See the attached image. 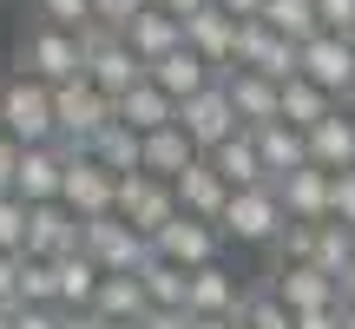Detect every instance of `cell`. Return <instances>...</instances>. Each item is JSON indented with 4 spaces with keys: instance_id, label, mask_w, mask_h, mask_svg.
I'll use <instances>...</instances> for the list:
<instances>
[{
    "instance_id": "1",
    "label": "cell",
    "mask_w": 355,
    "mask_h": 329,
    "mask_svg": "<svg viewBox=\"0 0 355 329\" xmlns=\"http://www.w3.org/2000/svg\"><path fill=\"white\" fill-rule=\"evenodd\" d=\"M0 132H7L20 152H33V145H60L53 86H40V79H26V73L0 79Z\"/></svg>"
},
{
    "instance_id": "2",
    "label": "cell",
    "mask_w": 355,
    "mask_h": 329,
    "mask_svg": "<svg viewBox=\"0 0 355 329\" xmlns=\"http://www.w3.org/2000/svg\"><path fill=\"white\" fill-rule=\"evenodd\" d=\"M224 244H250V251H277V237L290 230V211H283L277 185H257V191H230L224 217H217Z\"/></svg>"
},
{
    "instance_id": "3",
    "label": "cell",
    "mask_w": 355,
    "mask_h": 329,
    "mask_svg": "<svg viewBox=\"0 0 355 329\" xmlns=\"http://www.w3.org/2000/svg\"><path fill=\"white\" fill-rule=\"evenodd\" d=\"M20 73L40 79V86H73V79H86V53H79V33H60V26H26L20 33Z\"/></svg>"
},
{
    "instance_id": "4",
    "label": "cell",
    "mask_w": 355,
    "mask_h": 329,
    "mask_svg": "<svg viewBox=\"0 0 355 329\" xmlns=\"http://www.w3.org/2000/svg\"><path fill=\"white\" fill-rule=\"evenodd\" d=\"M79 53H86V79L105 92V99H125V92H139L145 86V66L132 60V47H125V33H112V26H99L92 20L86 33H79Z\"/></svg>"
},
{
    "instance_id": "5",
    "label": "cell",
    "mask_w": 355,
    "mask_h": 329,
    "mask_svg": "<svg viewBox=\"0 0 355 329\" xmlns=\"http://www.w3.org/2000/svg\"><path fill=\"white\" fill-rule=\"evenodd\" d=\"M112 217H119V224H132L145 244H158V237L178 224V191L158 185V178H145V171H132V178H119Z\"/></svg>"
},
{
    "instance_id": "6",
    "label": "cell",
    "mask_w": 355,
    "mask_h": 329,
    "mask_svg": "<svg viewBox=\"0 0 355 329\" xmlns=\"http://www.w3.org/2000/svg\"><path fill=\"white\" fill-rule=\"evenodd\" d=\"M79 251H86L92 264L105 270V277H139V270L152 264V244H145L132 224H119V217H99V224H86Z\"/></svg>"
},
{
    "instance_id": "7",
    "label": "cell",
    "mask_w": 355,
    "mask_h": 329,
    "mask_svg": "<svg viewBox=\"0 0 355 329\" xmlns=\"http://www.w3.org/2000/svg\"><path fill=\"white\" fill-rule=\"evenodd\" d=\"M237 73H263L270 86H290L303 73V47H290L263 20H250V26H237Z\"/></svg>"
},
{
    "instance_id": "8",
    "label": "cell",
    "mask_w": 355,
    "mask_h": 329,
    "mask_svg": "<svg viewBox=\"0 0 355 329\" xmlns=\"http://www.w3.org/2000/svg\"><path fill=\"white\" fill-rule=\"evenodd\" d=\"M178 132H184L191 145H198V158H211L217 145H230L237 139V112H230V92H224V79H217L211 92H198V99H184L178 106Z\"/></svg>"
},
{
    "instance_id": "9",
    "label": "cell",
    "mask_w": 355,
    "mask_h": 329,
    "mask_svg": "<svg viewBox=\"0 0 355 329\" xmlns=\"http://www.w3.org/2000/svg\"><path fill=\"white\" fill-rule=\"evenodd\" d=\"M152 257H165L171 270L198 277V270L224 264V230H217V224H198V217H184V211H178V224H171L165 237L152 244Z\"/></svg>"
},
{
    "instance_id": "10",
    "label": "cell",
    "mask_w": 355,
    "mask_h": 329,
    "mask_svg": "<svg viewBox=\"0 0 355 329\" xmlns=\"http://www.w3.org/2000/svg\"><path fill=\"white\" fill-rule=\"evenodd\" d=\"M303 79H309V86H322L336 106L355 99V40L349 33H316L303 47Z\"/></svg>"
},
{
    "instance_id": "11",
    "label": "cell",
    "mask_w": 355,
    "mask_h": 329,
    "mask_svg": "<svg viewBox=\"0 0 355 329\" xmlns=\"http://www.w3.org/2000/svg\"><path fill=\"white\" fill-rule=\"evenodd\" d=\"M53 112H60V139L92 145V139H99V132L119 119V106L105 99L92 79H73V86H60V92H53Z\"/></svg>"
},
{
    "instance_id": "12",
    "label": "cell",
    "mask_w": 355,
    "mask_h": 329,
    "mask_svg": "<svg viewBox=\"0 0 355 329\" xmlns=\"http://www.w3.org/2000/svg\"><path fill=\"white\" fill-rule=\"evenodd\" d=\"M112 198H119V178L92 158H66V185H60V204L79 217V224H99L112 217Z\"/></svg>"
},
{
    "instance_id": "13",
    "label": "cell",
    "mask_w": 355,
    "mask_h": 329,
    "mask_svg": "<svg viewBox=\"0 0 355 329\" xmlns=\"http://www.w3.org/2000/svg\"><path fill=\"white\" fill-rule=\"evenodd\" d=\"M79 237H86V224H79L66 204H26V257L60 264V257L79 251Z\"/></svg>"
},
{
    "instance_id": "14",
    "label": "cell",
    "mask_w": 355,
    "mask_h": 329,
    "mask_svg": "<svg viewBox=\"0 0 355 329\" xmlns=\"http://www.w3.org/2000/svg\"><path fill=\"white\" fill-rule=\"evenodd\" d=\"M184 47L198 53V60L211 66L217 79H230V73H237V20H230V13L204 7L198 20H184Z\"/></svg>"
},
{
    "instance_id": "15",
    "label": "cell",
    "mask_w": 355,
    "mask_h": 329,
    "mask_svg": "<svg viewBox=\"0 0 355 329\" xmlns=\"http://www.w3.org/2000/svg\"><path fill=\"white\" fill-rule=\"evenodd\" d=\"M224 92H230V112H237L243 132H263V126L283 119V86H270L263 73H230Z\"/></svg>"
},
{
    "instance_id": "16",
    "label": "cell",
    "mask_w": 355,
    "mask_h": 329,
    "mask_svg": "<svg viewBox=\"0 0 355 329\" xmlns=\"http://www.w3.org/2000/svg\"><path fill=\"white\" fill-rule=\"evenodd\" d=\"M270 290H277V303L290 310V317L343 310V290H336V277H322V270H270Z\"/></svg>"
},
{
    "instance_id": "17",
    "label": "cell",
    "mask_w": 355,
    "mask_h": 329,
    "mask_svg": "<svg viewBox=\"0 0 355 329\" xmlns=\"http://www.w3.org/2000/svg\"><path fill=\"white\" fill-rule=\"evenodd\" d=\"M60 185H66L60 145H33V152H20V171H13V198H20V204H60Z\"/></svg>"
},
{
    "instance_id": "18",
    "label": "cell",
    "mask_w": 355,
    "mask_h": 329,
    "mask_svg": "<svg viewBox=\"0 0 355 329\" xmlns=\"http://www.w3.org/2000/svg\"><path fill=\"white\" fill-rule=\"evenodd\" d=\"M309 164L316 171H355V106H336L316 132H309Z\"/></svg>"
},
{
    "instance_id": "19",
    "label": "cell",
    "mask_w": 355,
    "mask_h": 329,
    "mask_svg": "<svg viewBox=\"0 0 355 329\" xmlns=\"http://www.w3.org/2000/svg\"><path fill=\"white\" fill-rule=\"evenodd\" d=\"M125 47H132L139 66H158V60H171V53L184 47V20H171L165 7H145L139 20L125 26Z\"/></svg>"
},
{
    "instance_id": "20",
    "label": "cell",
    "mask_w": 355,
    "mask_h": 329,
    "mask_svg": "<svg viewBox=\"0 0 355 329\" xmlns=\"http://www.w3.org/2000/svg\"><path fill=\"white\" fill-rule=\"evenodd\" d=\"M145 79H152V86L165 92L171 106H184V99H198V92H211V86H217V73H211V66H204L191 47H178L171 60H158V66H145Z\"/></svg>"
},
{
    "instance_id": "21",
    "label": "cell",
    "mask_w": 355,
    "mask_h": 329,
    "mask_svg": "<svg viewBox=\"0 0 355 329\" xmlns=\"http://www.w3.org/2000/svg\"><path fill=\"white\" fill-rule=\"evenodd\" d=\"M243 296H250V290L237 283V270H230V264H211V270L191 277V317H224V323H237Z\"/></svg>"
},
{
    "instance_id": "22",
    "label": "cell",
    "mask_w": 355,
    "mask_h": 329,
    "mask_svg": "<svg viewBox=\"0 0 355 329\" xmlns=\"http://www.w3.org/2000/svg\"><path fill=\"white\" fill-rule=\"evenodd\" d=\"M171 191H178V211H184V217H198V224H217V217H224V204H230V185L211 171V158H198V164H191V171L171 185Z\"/></svg>"
},
{
    "instance_id": "23",
    "label": "cell",
    "mask_w": 355,
    "mask_h": 329,
    "mask_svg": "<svg viewBox=\"0 0 355 329\" xmlns=\"http://www.w3.org/2000/svg\"><path fill=\"white\" fill-rule=\"evenodd\" d=\"M283 211H290V224H329V171H316V164H303V171H290L277 185Z\"/></svg>"
},
{
    "instance_id": "24",
    "label": "cell",
    "mask_w": 355,
    "mask_h": 329,
    "mask_svg": "<svg viewBox=\"0 0 355 329\" xmlns=\"http://www.w3.org/2000/svg\"><path fill=\"white\" fill-rule=\"evenodd\" d=\"M257 139V152H263V171H270V185H283L290 171H303L309 164V132H296V126H263V132H250Z\"/></svg>"
},
{
    "instance_id": "25",
    "label": "cell",
    "mask_w": 355,
    "mask_h": 329,
    "mask_svg": "<svg viewBox=\"0 0 355 329\" xmlns=\"http://www.w3.org/2000/svg\"><path fill=\"white\" fill-rule=\"evenodd\" d=\"M211 171L224 178L230 191H257V185H270L263 152H257V139H250V132H237L230 145H217V152H211Z\"/></svg>"
},
{
    "instance_id": "26",
    "label": "cell",
    "mask_w": 355,
    "mask_h": 329,
    "mask_svg": "<svg viewBox=\"0 0 355 329\" xmlns=\"http://www.w3.org/2000/svg\"><path fill=\"white\" fill-rule=\"evenodd\" d=\"M191 164H198V145H191L178 126H165V132H152V139H145V178H158V185H178Z\"/></svg>"
},
{
    "instance_id": "27",
    "label": "cell",
    "mask_w": 355,
    "mask_h": 329,
    "mask_svg": "<svg viewBox=\"0 0 355 329\" xmlns=\"http://www.w3.org/2000/svg\"><path fill=\"white\" fill-rule=\"evenodd\" d=\"M119 126H132V132H139V139H152V132L178 126V106H171L165 92L152 86V79H145L139 92H125V99H119Z\"/></svg>"
},
{
    "instance_id": "28",
    "label": "cell",
    "mask_w": 355,
    "mask_h": 329,
    "mask_svg": "<svg viewBox=\"0 0 355 329\" xmlns=\"http://www.w3.org/2000/svg\"><path fill=\"white\" fill-rule=\"evenodd\" d=\"M92 164H105L112 178H132V171H145V139H139L132 126H119V119H112V126H105L99 139H92Z\"/></svg>"
},
{
    "instance_id": "29",
    "label": "cell",
    "mask_w": 355,
    "mask_h": 329,
    "mask_svg": "<svg viewBox=\"0 0 355 329\" xmlns=\"http://www.w3.org/2000/svg\"><path fill=\"white\" fill-rule=\"evenodd\" d=\"M60 310H92L99 303V283H105V270L92 264L86 251H73V257H60Z\"/></svg>"
},
{
    "instance_id": "30",
    "label": "cell",
    "mask_w": 355,
    "mask_h": 329,
    "mask_svg": "<svg viewBox=\"0 0 355 329\" xmlns=\"http://www.w3.org/2000/svg\"><path fill=\"white\" fill-rule=\"evenodd\" d=\"M92 317H99V323H145V317H152L145 283H139V277H105V283H99V303H92Z\"/></svg>"
},
{
    "instance_id": "31",
    "label": "cell",
    "mask_w": 355,
    "mask_h": 329,
    "mask_svg": "<svg viewBox=\"0 0 355 329\" xmlns=\"http://www.w3.org/2000/svg\"><path fill=\"white\" fill-rule=\"evenodd\" d=\"M263 26H270V33H283L290 47H309V40L322 33L316 0H263Z\"/></svg>"
},
{
    "instance_id": "32",
    "label": "cell",
    "mask_w": 355,
    "mask_h": 329,
    "mask_svg": "<svg viewBox=\"0 0 355 329\" xmlns=\"http://www.w3.org/2000/svg\"><path fill=\"white\" fill-rule=\"evenodd\" d=\"M329 112H336V99H329L322 86H309L303 73H296L290 86H283V126H296V132H316Z\"/></svg>"
},
{
    "instance_id": "33",
    "label": "cell",
    "mask_w": 355,
    "mask_h": 329,
    "mask_svg": "<svg viewBox=\"0 0 355 329\" xmlns=\"http://www.w3.org/2000/svg\"><path fill=\"white\" fill-rule=\"evenodd\" d=\"M139 283H145V303H152V310H184V317H191V277L171 270L165 257H152V264L139 270Z\"/></svg>"
},
{
    "instance_id": "34",
    "label": "cell",
    "mask_w": 355,
    "mask_h": 329,
    "mask_svg": "<svg viewBox=\"0 0 355 329\" xmlns=\"http://www.w3.org/2000/svg\"><path fill=\"white\" fill-rule=\"evenodd\" d=\"M349 264H355V230L349 224H316V270L343 283Z\"/></svg>"
},
{
    "instance_id": "35",
    "label": "cell",
    "mask_w": 355,
    "mask_h": 329,
    "mask_svg": "<svg viewBox=\"0 0 355 329\" xmlns=\"http://www.w3.org/2000/svg\"><path fill=\"white\" fill-rule=\"evenodd\" d=\"M20 303L26 310H60V270L40 264V257H20Z\"/></svg>"
},
{
    "instance_id": "36",
    "label": "cell",
    "mask_w": 355,
    "mask_h": 329,
    "mask_svg": "<svg viewBox=\"0 0 355 329\" xmlns=\"http://www.w3.org/2000/svg\"><path fill=\"white\" fill-rule=\"evenodd\" d=\"M237 329H296V317L277 303V290L263 283V290H250V296H243V310H237Z\"/></svg>"
},
{
    "instance_id": "37",
    "label": "cell",
    "mask_w": 355,
    "mask_h": 329,
    "mask_svg": "<svg viewBox=\"0 0 355 329\" xmlns=\"http://www.w3.org/2000/svg\"><path fill=\"white\" fill-rule=\"evenodd\" d=\"M40 26H60V33H86L92 26V0H33Z\"/></svg>"
},
{
    "instance_id": "38",
    "label": "cell",
    "mask_w": 355,
    "mask_h": 329,
    "mask_svg": "<svg viewBox=\"0 0 355 329\" xmlns=\"http://www.w3.org/2000/svg\"><path fill=\"white\" fill-rule=\"evenodd\" d=\"M0 257H26V204L13 198H0Z\"/></svg>"
},
{
    "instance_id": "39",
    "label": "cell",
    "mask_w": 355,
    "mask_h": 329,
    "mask_svg": "<svg viewBox=\"0 0 355 329\" xmlns=\"http://www.w3.org/2000/svg\"><path fill=\"white\" fill-rule=\"evenodd\" d=\"M145 7H152V0H92V20H99V26H112V33H125V26L139 20Z\"/></svg>"
},
{
    "instance_id": "40",
    "label": "cell",
    "mask_w": 355,
    "mask_h": 329,
    "mask_svg": "<svg viewBox=\"0 0 355 329\" xmlns=\"http://www.w3.org/2000/svg\"><path fill=\"white\" fill-rule=\"evenodd\" d=\"M329 224H349L355 230V171H336L329 178Z\"/></svg>"
},
{
    "instance_id": "41",
    "label": "cell",
    "mask_w": 355,
    "mask_h": 329,
    "mask_svg": "<svg viewBox=\"0 0 355 329\" xmlns=\"http://www.w3.org/2000/svg\"><path fill=\"white\" fill-rule=\"evenodd\" d=\"M316 20H322V33H349L355 40V0H316Z\"/></svg>"
},
{
    "instance_id": "42",
    "label": "cell",
    "mask_w": 355,
    "mask_h": 329,
    "mask_svg": "<svg viewBox=\"0 0 355 329\" xmlns=\"http://www.w3.org/2000/svg\"><path fill=\"white\" fill-rule=\"evenodd\" d=\"M0 310H20V257H0Z\"/></svg>"
},
{
    "instance_id": "43",
    "label": "cell",
    "mask_w": 355,
    "mask_h": 329,
    "mask_svg": "<svg viewBox=\"0 0 355 329\" xmlns=\"http://www.w3.org/2000/svg\"><path fill=\"white\" fill-rule=\"evenodd\" d=\"M217 13H230L237 26H250V20H263V0H211Z\"/></svg>"
},
{
    "instance_id": "44",
    "label": "cell",
    "mask_w": 355,
    "mask_h": 329,
    "mask_svg": "<svg viewBox=\"0 0 355 329\" xmlns=\"http://www.w3.org/2000/svg\"><path fill=\"white\" fill-rule=\"evenodd\" d=\"M13 171H20V145H13L7 132H0V198L13 191Z\"/></svg>"
},
{
    "instance_id": "45",
    "label": "cell",
    "mask_w": 355,
    "mask_h": 329,
    "mask_svg": "<svg viewBox=\"0 0 355 329\" xmlns=\"http://www.w3.org/2000/svg\"><path fill=\"white\" fill-rule=\"evenodd\" d=\"M13 329H60V310H13Z\"/></svg>"
},
{
    "instance_id": "46",
    "label": "cell",
    "mask_w": 355,
    "mask_h": 329,
    "mask_svg": "<svg viewBox=\"0 0 355 329\" xmlns=\"http://www.w3.org/2000/svg\"><path fill=\"white\" fill-rule=\"evenodd\" d=\"M152 7H165L171 20H198V13L211 7V0H152Z\"/></svg>"
},
{
    "instance_id": "47",
    "label": "cell",
    "mask_w": 355,
    "mask_h": 329,
    "mask_svg": "<svg viewBox=\"0 0 355 329\" xmlns=\"http://www.w3.org/2000/svg\"><path fill=\"white\" fill-rule=\"evenodd\" d=\"M296 329H343V310H309V317H296Z\"/></svg>"
},
{
    "instance_id": "48",
    "label": "cell",
    "mask_w": 355,
    "mask_h": 329,
    "mask_svg": "<svg viewBox=\"0 0 355 329\" xmlns=\"http://www.w3.org/2000/svg\"><path fill=\"white\" fill-rule=\"evenodd\" d=\"M145 329H191V317H184V310H152Z\"/></svg>"
},
{
    "instance_id": "49",
    "label": "cell",
    "mask_w": 355,
    "mask_h": 329,
    "mask_svg": "<svg viewBox=\"0 0 355 329\" xmlns=\"http://www.w3.org/2000/svg\"><path fill=\"white\" fill-rule=\"evenodd\" d=\"M60 329H105L92 310H60Z\"/></svg>"
},
{
    "instance_id": "50",
    "label": "cell",
    "mask_w": 355,
    "mask_h": 329,
    "mask_svg": "<svg viewBox=\"0 0 355 329\" xmlns=\"http://www.w3.org/2000/svg\"><path fill=\"white\" fill-rule=\"evenodd\" d=\"M336 290H343V310H355V264L343 270V283H336Z\"/></svg>"
},
{
    "instance_id": "51",
    "label": "cell",
    "mask_w": 355,
    "mask_h": 329,
    "mask_svg": "<svg viewBox=\"0 0 355 329\" xmlns=\"http://www.w3.org/2000/svg\"><path fill=\"white\" fill-rule=\"evenodd\" d=\"M191 329H237V323H224V317H191Z\"/></svg>"
},
{
    "instance_id": "52",
    "label": "cell",
    "mask_w": 355,
    "mask_h": 329,
    "mask_svg": "<svg viewBox=\"0 0 355 329\" xmlns=\"http://www.w3.org/2000/svg\"><path fill=\"white\" fill-rule=\"evenodd\" d=\"M0 329H13V310H0Z\"/></svg>"
},
{
    "instance_id": "53",
    "label": "cell",
    "mask_w": 355,
    "mask_h": 329,
    "mask_svg": "<svg viewBox=\"0 0 355 329\" xmlns=\"http://www.w3.org/2000/svg\"><path fill=\"white\" fill-rule=\"evenodd\" d=\"M105 329H145V323H105Z\"/></svg>"
},
{
    "instance_id": "54",
    "label": "cell",
    "mask_w": 355,
    "mask_h": 329,
    "mask_svg": "<svg viewBox=\"0 0 355 329\" xmlns=\"http://www.w3.org/2000/svg\"><path fill=\"white\" fill-rule=\"evenodd\" d=\"M343 329H355V310H343Z\"/></svg>"
}]
</instances>
